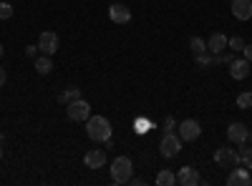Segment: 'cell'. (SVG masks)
Segmentation results:
<instances>
[{
	"label": "cell",
	"mask_w": 252,
	"mask_h": 186,
	"mask_svg": "<svg viewBox=\"0 0 252 186\" xmlns=\"http://www.w3.org/2000/svg\"><path fill=\"white\" fill-rule=\"evenodd\" d=\"M86 133L91 141H109L111 138V121L106 116H89Z\"/></svg>",
	"instance_id": "cell-1"
},
{
	"label": "cell",
	"mask_w": 252,
	"mask_h": 186,
	"mask_svg": "<svg viewBox=\"0 0 252 186\" xmlns=\"http://www.w3.org/2000/svg\"><path fill=\"white\" fill-rule=\"evenodd\" d=\"M131 174H134V163H131L129 156L114 159V163H111V179H114V184H129Z\"/></svg>",
	"instance_id": "cell-2"
},
{
	"label": "cell",
	"mask_w": 252,
	"mask_h": 186,
	"mask_svg": "<svg viewBox=\"0 0 252 186\" xmlns=\"http://www.w3.org/2000/svg\"><path fill=\"white\" fill-rule=\"evenodd\" d=\"M182 143H184V141H182L177 133L166 131L164 138H161V143H159V154H161L164 159H174V156L182 151Z\"/></svg>",
	"instance_id": "cell-3"
},
{
	"label": "cell",
	"mask_w": 252,
	"mask_h": 186,
	"mask_svg": "<svg viewBox=\"0 0 252 186\" xmlns=\"http://www.w3.org/2000/svg\"><path fill=\"white\" fill-rule=\"evenodd\" d=\"M66 116H68L71 121H89V116H91L89 101H86V98H78V101L66 103Z\"/></svg>",
	"instance_id": "cell-4"
},
{
	"label": "cell",
	"mask_w": 252,
	"mask_h": 186,
	"mask_svg": "<svg viewBox=\"0 0 252 186\" xmlns=\"http://www.w3.org/2000/svg\"><path fill=\"white\" fill-rule=\"evenodd\" d=\"M215 161H217V166H220V169H229V171H232V169L240 166V154H237L235 149L222 146V149H217Z\"/></svg>",
	"instance_id": "cell-5"
},
{
	"label": "cell",
	"mask_w": 252,
	"mask_h": 186,
	"mask_svg": "<svg viewBox=\"0 0 252 186\" xmlns=\"http://www.w3.org/2000/svg\"><path fill=\"white\" fill-rule=\"evenodd\" d=\"M199 133H202L199 121L187 118V121H182V123H179V138H182V141H197V138H199Z\"/></svg>",
	"instance_id": "cell-6"
},
{
	"label": "cell",
	"mask_w": 252,
	"mask_h": 186,
	"mask_svg": "<svg viewBox=\"0 0 252 186\" xmlns=\"http://www.w3.org/2000/svg\"><path fill=\"white\" fill-rule=\"evenodd\" d=\"M38 51L46 53V55H53V53L58 51V35H56L53 30L40 33V38H38Z\"/></svg>",
	"instance_id": "cell-7"
},
{
	"label": "cell",
	"mask_w": 252,
	"mask_h": 186,
	"mask_svg": "<svg viewBox=\"0 0 252 186\" xmlns=\"http://www.w3.org/2000/svg\"><path fill=\"white\" fill-rule=\"evenodd\" d=\"M177 184H182V186H197V184H202V176L192 166H182L179 174H177Z\"/></svg>",
	"instance_id": "cell-8"
},
{
	"label": "cell",
	"mask_w": 252,
	"mask_h": 186,
	"mask_svg": "<svg viewBox=\"0 0 252 186\" xmlns=\"http://www.w3.org/2000/svg\"><path fill=\"white\" fill-rule=\"evenodd\" d=\"M252 184V176H250V169H232L227 176V186H250Z\"/></svg>",
	"instance_id": "cell-9"
},
{
	"label": "cell",
	"mask_w": 252,
	"mask_h": 186,
	"mask_svg": "<svg viewBox=\"0 0 252 186\" xmlns=\"http://www.w3.org/2000/svg\"><path fill=\"white\" fill-rule=\"evenodd\" d=\"M109 18L114 20V23H119V26H126L131 20V10L126 8V5H121V3H114L109 8Z\"/></svg>",
	"instance_id": "cell-10"
},
{
	"label": "cell",
	"mask_w": 252,
	"mask_h": 186,
	"mask_svg": "<svg viewBox=\"0 0 252 186\" xmlns=\"http://www.w3.org/2000/svg\"><path fill=\"white\" fill-rule=\"evenodd\" d=\"M83 163H86V169H103L106 166V154L101 149H91L86 156H83Z\"/></svg>",
	"instance_id": "cell-11"
},
{
	"label": "cell",
	"mask_w": 252,
	"mask_h": 186,
	"mask_svg": "<svg viewBox=\"0 0 252 186\" xmlns=\"http://www.w3.org/2000/svg\"><path fill=\"white\" fill-rule=\"evenodd\" d=\"M247 133L250 131H247L245 123H229V126H227V138L232 141V143H240V146L247 141Z\"/></svg>",
	"instance_id": "cell-12"
},
{
	"label": "cell",
	"mask_w": 252,
	"mask_h": 186,
	"mask_svg": "<svg viewBox=\"0 0 252 186\" xmlns=\"http://www.w3.org/2000/svg\"><path fill=\"white\" fill-rule=\"evenodd\" d=\"M232 15L237 20H250L252 18V0H232Z\"/></svg>",
	"instance_id": "cell-13"
},
{
	"label": "cell",
	"mask_w": 252,
	"mask_h": 186,
	"mask_svg": "<svg viewBox=\"0 0 252 186\" xmlns=\"http://www.w3.org/2000/svg\"><path fill=\"white\" fill-rule=\"evenodd\" d=\"M227 43H229V40H227L224 33H212V35H209V40H207V51L215 53V55H220V53L227 48Z\"/></svg>",
	"instance_id": "cell-14"
},
{
	"label": "cell",
	"mask_w": 252,
	"mask_h": 186,
	"mask_svg": "<svg viewBox=\"0 0 252 186\" xmlns=\"http://www.w3.org/2000/svg\"><path fill=\"white\" fill-rule=\"evenodd\" d=\"M229 76H232L235 80L247 78V76H250V60H245V58H235V63L229 66Z\"/></svg>",
	"instance_id": "cell-15"
},
{
	"label": "cell",
	"mask_w": 252,
	"mask_h": 186,
	"mask_svg": "<svg viewBox=\"0 0 252 186\" xmlns=\"http://www.w3.org/2000/svg\"><path fill=\"white\" fill-rule=\"evenodd\" d=\"M35 71L40 73V76H48L51 71H53V63H51V58L43 53L40 58H35Z\"/></svg>",
	"instance_id": "cell-16"
},
{
	"label": "cell",
	"mask_w": 252,
	"mask_h": 186,
	"mask_svg": "<svg viewBox=\"0 0 252 186\" xmlns=\"http://www.w3.org/2000/svg\"><path fill=\"white\" fill-rule=\"evenodd\" d=\"M174 184H177V174H172L169 169L157 174V186H174Z\"/></svg>",
	"instance_id": "cell-17"
},
{
	"label": "cell",
	"mask_w": 252,
	"mask_h": 186,
	"mask_svg": "<svg viewBox=\"0 0 252 186\" xmlns=\"http://www.w3.org/2000/svg\"><path fill=\"white\" fill-rule=\"evenodd\" d=\"M78 98H83L81 96V88H76V86H71V88H66L61 96H58V101L61 103H71V101H78Z\"/></svg>",
	"instance_id": "cell-18"
},
{
	"label": "cell",
	"mask_w": 252,
	"mask_h": 186,
	"mask_svg": "<svg viewBox=\"0 0 252 186\" xmlns=\"http://www.w3.org/2000/svg\"><path fill=\"white\" fill-rule=\"evenodd\" d=\"M237 108H242V111L252 108V91H245L237 96Z\"/></svg>",
	"instance_id": "cell-19"
},
{
	"label": "cell",
	"mask_w": 252,
	"mask_h": 186,
	"mask_svg": "<svg viewBox=\"0 0 252 186\" xmlns=\"http://www.w3.org/2000/svg\"><path fill=\"white\" fill-rule=\"evenodd\" d=\"M189 48H192V53H194V55H199V53H204V51H207V43H204V40H202L199 35H194L192 40H189Z\"/></svg>",
	"instance_id": "cell-20"
},
{
	"label": "cell",
	"mask_w": 252,
	"mask_h": 186,
	"mask_svg": "<svg viewBox=\"0 0 252 186\" xmlns=\"http://www.w3.org/2000/svg\"><path fill=\"white\" fill-rule=\"evenodd\" d=\"M240 163L245 169H252V149H242L240 151Z\"/></svg>",
	"instance_id": "cell-21"
},
{
	"label": "cell",
	"mask_w": 252,
	"mask_h": 186,
	"mask_svg": "<svg viewBox=\"0 0 252 186\" xmlns=\"http://www.w3.org/2000/svg\"><path fill=\"white\" fill-rule=\"evenodd\" d=\"M227 48H232L235 53H240V51L245 48V40H242L240 35H235V38H229V43H227Z\"/></svg>",
	"instance_id": "cell-22"
},
{
	"label": "cell",
	"mask_w": 252,
	"mask_h": 186,
	"mask_svg": "<svg viewBox=\"0 0 252 186\" xmlns=\"http://www.w3.org/2000/svg\"><path fill=\"white\" fill-rule=\"evenodd\" d=\"M194 58H197V63H199L202 68H209V66H215V63H212V55H209L207 51H204V53H199V55H194Z\"/></svg>",
	"instance_id": "cell-23"
},
{
	"label": "cell",
	"mask_w": 252,
	"mask_h": 186,
	"mask_svg": "<svg viewBox=\"0 0 252 186\" xmlns=\"http://www.w3.org/2000/svg\"><path fill=\"white\" fill-rule=\"evenodd\" d=\"M13 15V5L10 3H0V20H8Z\"/></svg>",
	"instance_id": "cell-24"
},
{
	"label": "cell",
	"mask_w": 252,
	"mask_h": 186,
	"mask_svg": "<svg viewBox=\"0 0 252 186\" xmlns=\"http://www.w3.org/2000/svg\"><path fill=\"white\" fill-rule=\"evenodd\" d=\"M242 53H245V60H250V63H252V43H247L242 48Z\"/></svg>",
	"instance_id": "cell-25"
},
{
	"label": "cell",
	"mask_w": 252,
	"mask_h": 186,
	"mask_svg": "<svg viewBox=\"0 0 252 186\" xmlns=\"http://www.w3.org/2000/svg\"><path fill=\"white\" fill-rule=\"evenodd\" d=\"M222 63H224V66H232V63H235V55H232V53L222 55Z\"/></svg>",
	"instance_id": "cell-26"
},
{
	"label": "cell",
	"mask_w": 252,
	"mask_h": 186,
	"mask_svg": "<svg viewBox=\"0 0 252 186\" xmlns=\"http://www.w3.org/2000/svg\"><path fill=\"white\" fill-rule=\"evenodd\" d=\"M174 129V118L172 116H166V121H164V131H172Z\"/></svg>",
	"instance_id": "cell-27"
},
{
	"label": "cell",
	"mask_w": 252,
	"mask_h": 186,
	"mask_svg": "<svg viewBox=\"0 0 252 186\" xmlns=\"http://www.w3.org/2000/svg\"><path fill=\"white\" fill-rule=\"evenodd\" d=\"M0 86H5V68L0 66Z\"/></svg>",
	"instance_id": "cell-28"
},
{
	"label": "cell",
	"mask_w": 252,
	"mask_h": 186,
	"mask_svg": "<svg viewBox=\"0 0 252 186\" xmlns=\"http://www.w3.org/2000/svg\"><path fill=\"white\" fill-rule=\"evenodd\" d=\"M35 51H38V46H28L26 48V55H35Z\"/></svg>",
	"instance_id": "cell-29"
},
{
	"label": "cell",
	"mask_w": 252,
	"mask_h": 186,
	"mask_svg": "<svg viewBox=\"0 0 252 186\" xmlns=\"http://www.w3.org/2000/svg\"><path fill=\"white\" fill-rule=\"evenodd\" d=\"M5 141V133H0V143H3Z\"/></svg>",
	"instance_id": "cell-30"
},
{
	"label": "cell",
	"mask_w": 252,
	"mask_h": 186,
	"mask_svg": "<svg viewBox=\"0 0 252 186\" xmlns=\"http://www.w3.org/2000/svg\"><path fill=\"white\" fill-rule=\"evenodd\" d=\"M247 141H252V131H250V133H247Z\"/></svg>",
	"instance_id": "cell-31"
},
{
	"label": "cell",
	"mask_w": 252,
	"mask_h": 186,
	"mask_svg": "<svg viewBox=\"0 0 252 186\" xmlns=\"http://www.w3.org/2000/svg\"><path fill=\"white\" fill-rule=\"evenodd\" d=\"M0 146H3V143H0ZM0 156H3V149H0Z\"/></svg>",
	"instance_id": "cell-32"
},
{
	"label": "cell",
	"mask_w": 252,
	"mask_h": 186,
	"mask_svg": "<svg viewBox=\"0 0 252 186\" xmlns=\"http://www.w3.org/2000/svg\"><path fill=\"white\" fill-rule=\"evenodd\" d=\"M0 55H3V46H0Z\"/></svg>",
	"instance_id": "cell-33"
}]
</instances>
